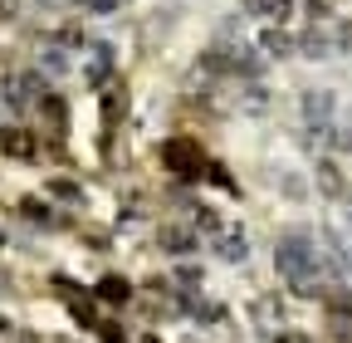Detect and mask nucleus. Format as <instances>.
Wrapping results in <instances>:
<instances>
[{"mask_svg": "<svg viewBox=\"0 0 352 343\" xmlns=\"http://www.w3.org/2000/svg\"><path fill=\"white\" fill-rule=\"evenodd\" d=\"M162 162H166V172L171 177H186V182H201L206 177V152L191 143V138H166L162 143Z\"/></svg>", "mask_w": 352, "mask_h": 343, "instance_id": "1", "label": "nucleus"}, {"mask_svg": "<svg viewBox=\"0 0 352 343\" xmlns=\"http://www.w3.org/2000/svg\"><path fill=\"white\" fill-rule=\"evenodd\" d=\"M259 54H270V59H289V54H294V39H289L279 25H270V30H259Z\"/></svg>", "mask_w": 352, "mask_h": 343, "instance_id": "2", "label": "nucleus"}, {"mask_svg": "<svg viewBox=\"0 0 352 343\" xmlns=\"http://www.w3.org/2000/svg\"><path fill=\"white\" fill-rule=\"evenodd\" d=\"M0 152L6 157H34V138L25 127H0Z\"/></svg>", "mask_w": 352, "mask_h": 343, "instance_id": "3", "label": "nucleus"}, {"mask_svg": "<svg viewBox=\"0 0 352 343\" xmlns=\"http://www.w3.org/2000/svg\"><path fill=\"white\" fill-rule=\"evenodd\" d=\"M122 113H127V89H122V83H108V94H103V123L113 127V123H122Z\"/></svg>", "mask_w": 352, "mask_h": 343, "instance_id": "4", "label": "nucleus"}, {"mask_svg": "<svg viewBox=\"0 0 352 343\" xmlns=\"http://www.w3.org/2000/svg\"><path fill=\"white\" fill-rule=\"evenodd\" d=\"M34 103H39V113H44V118H50V127H64V118H69V103H64L59 94H39Z\"/></svg>", "mask_w": 352, "mask_h": 343, "instance_id": "5", "label": "nucleus"}, {"mask_svg": "<svg viewBox=\"0 0 352 343\" xmlns=\"http://www.w3.org/2000/svg\"><path fill=\"white\" fill-rule=\"evenodd\" d=\"M162 245L182 255V250H196V236H191V226H186V231H182V226H166V231H162Z\"/></svg>", "mask_w": 352, "mask_h": 343, "instance_id": "6", "label": "nucleus"}, {"mask_svg": "<svg viewBox=\"0 0 352 343\" xmlns=\"http://www.w3.org/2000/svg\"><path fill=\"white\" fill-rule=\"evenodd\" d=\"M127 284L118 280V275H103V284H98V299H108V304H127Z\"/></svg>", "mask_w": 352, "mask_h": 343, "instance_id": "7", "label": "nucleus"}, {"mask_svg": "<svg viewBox=\"0 0 352 343\" xmlns=\"http://www.w3.org/2000/svg\"><path fill=\"white\" fill-rule=\"evenodd\" d=\"M50 196H59V201H69V206H74V201H83V187H78V182H69V177H54V182H50Z\"/></svg>", "mask_w": 352, "mask_h": 343, "instance_id": "8", "label": "nucleus"}, {"mask_svg": "<svg viewBox=\"0 0 352 343\" xmlns=\"http://www.w3.org/2000/svg\"><path fill=\"white\" fill-rule=\"evenodd\" d=\"M318 182H323V187H328L333 196L342 191V177H338V167H333V162H318Z\"/></svg>", "mask_w": 352, "mask_h": 343, "instance_id": "9", "label": "nucleus"}, {"mask_svg": "<svg viewBox=\"0 0 352 343\" xmlns=\"http://www.w3.org/2000/svg\"><path fill=\"white\" fill-rule=\"evenodd\" d=\"M20 211H25L30 221H50V206H44L39 196H25V201H20Z\"/></svg>", "mask_w": 352, "mask_h": 343, "instance_id": "10", "label": "nucleus"}, {"mask_svg": "<svg viewBox=\"0 0 352 343\" xmlns=\"http://www.w3.org/2000/svg\"><path fill=\"white\" fill-rule=\"evenodd\" d=\"M69 6H88V10H94V0H69Z\"/></svg>", "mask_w": 352, "mask_h": 343, "instance_id": "11", "label": "nucleus"}, {"mask_svg": "<svg viewBox=\"0 0 352 343\" xmlns=\"http://www.w3.org/2000/svg\"><path fill=\"white\" fill-rule=\"evenodd\" d=\"M0 333H6V319H0Z\"/></svg>", "mask_w": 352, "mask_h": 343, "instance_id": "12", "label": "nucleus"}]
</instances>
